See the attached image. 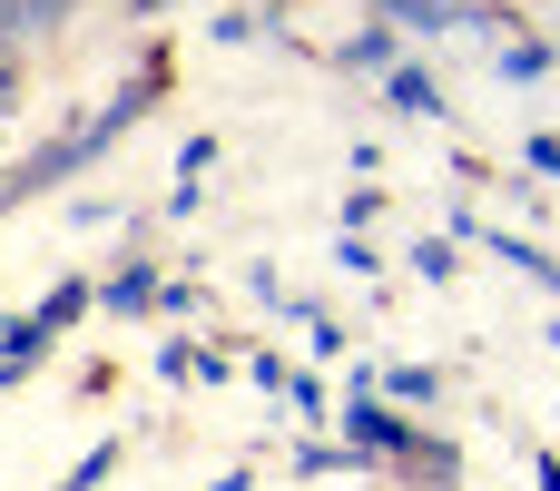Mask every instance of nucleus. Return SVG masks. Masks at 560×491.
Returning <instances> with one entry per match:
<instances>
[{"label":"nucleus","mask_w":560,"mask_h":491,"mask_svg":"<svg viewBox=\"0 0 560 491\" xmlns=\"http://www.w3.org/2000/svg\"><path fill=\"white\" fill-rule=\"evenodd\" d=\"M138 10H167V0H138Z\"/></svg>","instance_id":"nucleus-15"},{"label":"nucleus","mask_w":560,"mask_h":491,"mask_svg":"<svg viewBox=\"0 0 560 491\" xmlns=\"http://www.w3.org/2000/svg\"><path fill=\"white\" fill-rule=\"evenodd\" d=\"M266 10H276V0H266Z\"/></svg>","instance_id":"nucleus-17"},{"label":"nucleus","mask_w":560,"mask_h":491,"mask_svg":"<svg viewBox=\"0 0 560 491\" xmlns=\"http://www.w3.org/2000/svg\"><path fill=\"white\" fill-rule=\"evenodd\" d=\"M69 10H79V0H0V39H10V49H20V39H49Z\"/></svg>","instance_id":"nucleus-6"},{"label":"nucleus","mask_w":560,"mask_h":491,"mask_svg":"<svg viewBox=\"0 0 560 491\" xmlns=\"http://www.w3.org/2000/svg\"><path fill=\"white\" fill-rule=\"evenodd\" d=\"M551 344H560V325H551Z\"/></svg>","instance_id":"nucleus-16"},{"label":"nucleus","mask_w":560,"mask_h":491,"mask_svg":"<svg viewBox=\"0 0 560 491\" xmlns=\"http://www.w3.org/2000/svg\"><path fill=\"white\" fill-rule=\"evenodd\" d=\"M541 491H560V463H541Z\"/></svg>","instance_id":"nucleus-14"},{"label":"nucleus","mask_w":560,"mask_h":491,"mask_svg":"<svg viewBox=\"0 0 560 491\" xmlns=\"http://www.w3.org/2000/svg\"><path fill=\"white\" fill-rule=\"evenodd\" d=\"M108 472H118V443H98V453H79V463L59 472V491H98Z\"/></svg>","instance_id":"nucleus-10"},{"label":"nucleus","mask_w":560,"mask_h":491,"mask_svg":"<svg viewBox=\"0 0 560 491\" xmlns=\"http://www.w3.org/2000/svg\"><path fill=\"white\" fill-rule=\"evenodd\" d=\"M158 285H167V276H158V266H118V276H98V285H89V295H98V305H108V315H148V305H158Z\"/></svg>","instance_id":"nucleus-4"},{"label":"nucleus","mask_w":560,"mask_h":491,"mask_svg":"<svg viewBox=\"0 0 560 491\" xmlns=\"http://www.w3.org/2000/svg\"><path fill=\"white\" fill-rule=\"evenodd\" d=\"M551 39H532V30H502V79H522V89H532V79H551Z\"/></svg>","instance_id":"nucleus-8"},{"label":"nucleus","mask_w":560,"mask_h":491,"mask_svg":"<svg viewBox=\"0 0 560 491\" xmlns=\"http://www.w3.org/2000/svg\"><path fill=\"white\" fill-rule=\"evenodd\" d=\"M10 98H20V49L0 39V118H10Z\"/></svg>","instance_id":"nucleus-12"},{"label":"nucleus","mask_w":560,"mask_h":491,"mask_svg":"<svg viewBox=\"0 0 560 491\" xmlns=\"http://www.w3.org/2000/svg\"><path fill=\"white\" fill-rule=\"evenodd\" d=\"M148 98H158V79H128V89H118L108 108H89L79 128H59V138H49L39 157H30V167H0V207H30V197H49L59 177H79L89 157H108V148H118V138L138 128V108H148Z\"/></svg>","instance_id":"nucleus-1"},{"label":"nucleus","mask_w":560,"mask_h":491,"mask_svg":"<svg viewBox=\"0 0 560 491\" xmlns=\"http://www.w3.org/2000/svg\"><path fill=\"white\" fill-rule=\"evenodd\" d=\"M394 49H404V39H394V30H384V20H374V30H354V39H345V49H335V59H345V69H354V79H384V69H394Z\"/></svg>","instance_id":"nucleus-7"},{"label":"nucleus","mask_w":560,"mask_h":491,"mask_svg":"<svg viewBox=\"0 0 560 491\" xmlns=\"http://www.w3.org/2000/svg\"><path fill=\"white\" fill-rule=\"evenodd\" d=\"M433 394H443V374H423V364H404V374H394V404H433Z\"/></svg>","instance_id":"nucleus-11"},{"label":"nucleus","mask_w":560,"mask_h":491,"mask_svg":"<svg viewBox=\"0 0 560 491\" xmlns=\"http://www.w3.org/2000/svg\"><path fill=\"white\" fill-rule=\"evenodd\" d=\"M49 344H59V335H49L39 315H30V325H0V384H20V374H39V364H49Z\"/></svg>","instance_id":"nucleus-5"},{"label":"nucleus","mask_w":560,"mask_h":491,"mask_svg":"<svg viewBox=\"0 0 560 491\" xmlns=\"http://www.w3.org/2000/svg\"><path fill=\"white\" fill-rule=\"evenodd\" d=\"M345 453H394V463H423V423H404L394 404H345Z\"/></svg>","instance_id":"nucleus-2"},{"label":"nucleus","mask_w":560,"mask_h":491,"mask_svg":"<svg viewBox=\"0 0 560 491\" xmlns=\"http://www.w3.org/2000/svg\"><path fill=\"white\" fill-rule=\"evenodd\" d=\"M453 10H463V0H453Z\"/></svg>","instance_id":"nucleus-18"},{"label":"nucleus","mask_w":560,"mask_h":491,"mask_svg":"<svg viewBox=\"0 0 560 491\" xmlns=\"http://www.w3.org/2000/svg\"><path fill=\"white\" fill-rule=\"evenodd\" d=\"M384 98H394L404 118H443V79H433V69H413V59H394V69H384Z\"/></svg>","instance_id":"nucleus-3"},{"label":"nucleus","mask_w":560,"mask_h":491,"mask_svg":"<svg viewBox=\"0 0 560 491\" xmlns=\"http://www.w3.org/2000/svg\"><path fill=\"white\" fill-rule=\"evenodd\" d=\"M89 305H98V295H89V285L69 276V285H49V305H39V325H49V335H69V325H79Z\"/></svg>","instance_id":"nucleus-9"},{"label":"nucleus","mask_w":560,"mask_h":491,"mask_svg":"<svg viewBox=\"0 0 560 491\" xmlns=\"http://www.w3.org/2000/svg\"><path fill=\"white\" fill-rule=\"evenodd\" d=\"M532 167H541V177H560V138H532Z\"/></svg>","instance_id":"nucleus-13"}]
</instances>
